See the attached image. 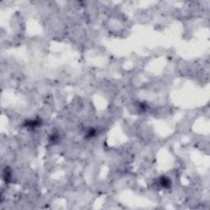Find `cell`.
<instances>
[{
    "label": "cell",
    "instance_id": "1",
    "mask_svg": "<svg viewBox=\"0 0 210 210\" xmlns=\"http://www.w3.org/2000/svg\"><path fill=\"white\" fill-rule=\"evenodd\" d=\"M159 185L165 189H169L171 186V181L166 176H162L159 178Z\"/></svg>",
    "mask_w": 210,
    "mask_h": 210
},
{
    "label": "cell",
    "instance_id": "4",
    "mask_svg": "<svg viewBox=\"0 0 210 210\" xmlns=\"http://www.w3.org/2000/svg\"><path fill=\"white\" fill-rule=\"evenodd\" d=\"M96 135V131L94 128H90L86 133V138H92Z\"/></svg>",
    "mask_w": 210,
    "mask_h": 210
},
{
    "label": "cell",
    "instance_id": "2",
    "mask_svg": "<svg viewBox=\"0 0 210 210\" xmlns=\"http://www.w3.org/2000/svg\"><path fill=\"white\" fill-rule=\"evenodd\" d=\"M41 124V121L39 119H35V120H28L24 123V126L29 128H35V127H39Z\"/></svg>",
    "mask_w": 210,
    "mask_h": 210
},
{
    "label": "cell",
    "instance_id": "3",
    "mask_svg": "<svg viewBox=\"0 0 210 210\" xmlns=\"http://www.w3.org/2000/svg\"><path fill=\"white\" fill-rule=\"evenodd\" d=\"M11 176H12V171L8 167H6L4 169V171H3V179L5 180V181L8 182L11 179Z\"/></svg>",
    "mask_w": 210,
    "mask_h": 210
}]
</instances>
